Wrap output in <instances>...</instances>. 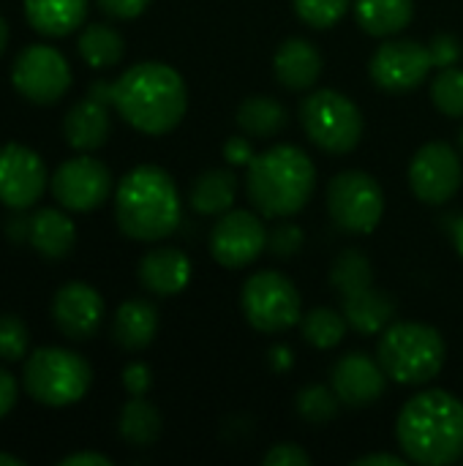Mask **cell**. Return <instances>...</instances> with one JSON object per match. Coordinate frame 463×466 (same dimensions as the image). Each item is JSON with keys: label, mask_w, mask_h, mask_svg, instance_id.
Here are the masks:
<instances>
[{"label": "cell", "mask_w": 463, "mask_h": 466, "mask_svg": "<svg viewBox=\"0 0 463 466\" xmlns=\"http://www.w3.org/2000/svg\"><path fill=\"white\" fill-rule=\"evenodd\" d=\"M240 306L248 325L259 333H284L303 319V298L278 270H259L248 276L240 292Z\"/></svg>", "instance_id": "8"}, {"label": "cell", "mask_w": 463, "mask_h": 466, "mask_svg": "<svg viewBox=\"0 0 463 466\" xmlns=\"http://www.w3.org/2000/svg\"><path fill=\"white\" fill-rule=\"evenodd\" d=\"M11 85L16 87L22 98L49 106V104H57L68 93L71 66L55 46L30 44L14 57Z\"/></svg>", "instance_id": "10"}, {"label": "cell", "mask_w": 463, "mask_h": 466, "mask_svg": "<svg viewBox=\"0 0 463 466\" xmlns=\"http://www.w3.org/2000/svg\"><path fill=\"white\" fill-rule=\"evenodd\" d=\"M371 79L388 93H407L426 82L431 74L434 57L428 44L412 38H390L371 57Z\"/></svg>", "instance_id": "13"}, {"label": "cell", "mask_w": 463, "mask_h": 466, "mask_svg": "<svg viewBox=\"0 0 463 466\" xmlns=\"http://www.w3.org/2000/svg\"><path fill=\"white\" fill-rule=\"evenodd\" d=\"M76 243L74 221L57 208H41L30 216V246L46 259H63Z\"/></svg>", "instance_id": "23"}, {"label": "cell", "mask_w": 463, "mask_h": 466, "mask_svg": "<svg viewBox=\"0 0 463 466\" xmlns=\"http://www.w3.org/2000/svg\"><path fill=\"white\" fill-rule=\"evenodd\" d=\"M445 355L448 347L442 333L423 322H393L377 347V360L385 374L401 385H426L437 380Z\"/></svg>", "instance_id": "5"}, {"label": "cell", "mask_w": 463, "mask_h": 466, "mask_svg": "<svg viewBox=\"0 0 463 466\" xmlns=\"http://www.w3.org/2000/svg\"><path fill=\"white\" fill-rule=\"evenodd\" d=\"M409 464V459L404 456H396V453H371V456H363V459H357L355 466H407Z\"/></svg>", "instance_id": "44"}, {"label": "cell", "mask_w": 463, "mask_h": 466, "mask_svg": "<svg viewBox=\"0 0 463 466\" xmlns=\"http://www.w3.org/2000/svg\"><path fill=\"white\" fill-rule=\"evenodd\" d=\"M330 279H333V287L341 295H355L360 289H368V287H374L371 259L363 251H357V248H347V251H341L336 257Z\"/></svg>", "instance_id": "31"}, {"label": "cell", "mask_w": 463, "mask_h": 466, "mask_svg": "<svg viewBox=\"0 0 463 466\" xmlns=\"http://www.w3.org/2000/svg\"><path fill=\"white\" fill-rule=\"evenodd\" d=\"M16 407V380L0 369V418H5Z\"/></svg>", "instance_id": "42"}, {"label": "cell", "mask_w": 463, "mask_h": 466, "mask_svg": "<svg viewBox=\"0 0 463 466\" xmlns=\"http://www.w3.org/2000/svg\"><path fill=\"white\" fill-rule=\"evenodd\" d=\"M463 183L461 156L448 142L423 145L409 164V188L426 205L450 202Z\"/></svg>", "instance_id": "12"}, {"label": "cell", "mask_w": 463, "mask_h": 466, "mask_svg": "<svg viewBox=\"0 0 463 466\" xmlns=\"http://www.w3.org/2000/svg\"><path fill=\"white\" fill-rule=\"evenodd\" d=\"M30 350V333L25 322L14 314H0V360L16 363L27 358Z\"/></svg>", "instance_id": "35"}, {"label": "cell", "mask_w": 463, "mask_h": 466, "mask_svg": "<svg viewBox=\"0 0 463 466\" xmlns=\"http://www.w3.org/2000/svg\"><path fill=\"white\" fill-rule=\"evenodd\" d=\"M404 456L423 466H450L463 459V401L448 390L412 396L396 423Z\"/></svg>", "instance_id": "2"}, {"label": "cell", "mask_w": 463, "mask_h": 466, "mask_svg": "<svg viewBox=\"0 0 463 466\" xmlns=\"http://www.w3.org/2000/svg\"><path fill=\"white\" fill-rule=\"evenodd\" d=\"M431 101L445 117H463V71L456 66L439 68L431 82Z\"/></svg>", "instance_id": "33"}, {"label": "cell", "mask_w": 463, "mask_h": 466, "mask_svg": "<svg viewBox=\"0 0 463 466\" xmlns=\"http://www.w3.org/2000/svg\"><path fill=\"white\" fill-rule=\"evenodd\" d=\"M147 5L150 0H98V8L115 19H136L139 14H145Z\"/></svg>", "instance_id": "40"}, {"label": "cell", "mask_w": 463, "mask_h": 466, "mask_svg": "<svg viewBox=\"0 0 463 466\" xmlns=\"http://www.w3.org/2000/svg\"><path fill=\"white\" fill-rule=\"evenodd\" d=\"M115 218L126 238L156 243L180 224V194L172 175L161 167H134L115 191Z\"/></svg>", "instance_id": "3"}, {"label": "cell", "mask_w": 463, "mask_h": 466, "mask_svg": "<svg viewBox=\"0 0 463 466\" xmlns=\"http://www.w3.org/2000/svg\"><path fill=\"white\" fill-rule=\"evenodd\" d=\"M76 49H79L82 60L90 68H112V66H117L123 60L126 41H123V35L112 25L96 22V25H87L79 33Z\"/></svg>", "instance_id": "28"}, {"label": "cell", "mask_w": 463, "mask_h": 466, "mask_svg": "<svg viewBox=\"0 0 463 466\" xmlns=\"http://www.w3.org/2000/svg\"><path fill=\"white\" fill-rule=\"evenodd\" d=\"M344 317L349 328L360 336L385 333L396 319V300L377 287L360 289L355 295H344Z\"/></svg>", "instance_id": "21"}, {"label": "cell", "mask_w": 463, "mask_h": 466, "mask_svg": "<svg viewBox=\"0 0 463 466\" xmlns=\"http://www.w3.org/2000/svg\"><path fill=\"white\" fill-rule=\"evenodd\" d=\"M46 191V167L41 156L19 142L0 147V202L11 210H27Z\"/></svg>", "instance_id": "15"}, {"label": "cell", "mask_w": 463, "mask_h": 466, "mask_svg": "<svg viewBox=\"0 0 463 466\" xmlns=\"http://www.w3.org/2000/svg\"><path fill=\"white\" fill-rule=\"evenodd\" d=\"M461 150H463V128H461Z\"/></svg>", "instance_id": "50"}, {"label": "cell", "mask_w": 463, "mask_h": 466, "mask_svg": "<svg viewBox=\"0 0 463 466\" xmlns=\"http://www.w3.org/2000/svg\"><path fill=\"white\" fill-rule=\"evenodd\" d=\"M60 466H112V459H106L101 453H74V456L63 459Z\"/></svg>", "instance_id": "45"}, {"label": "cell", "mask_w": 463, "mask_h": 466, "mask_svg": "<svg viewBox=\"0 0 463 466\" xmlns=\"http://www.w3.org/2000/svg\"><path fill=\"white\" fill-rule=\"evenodd\" d=\"M139 281L147 292L158 298L180 295L191 281V259L175 246L153 248L139 262Z\"/></svg>", "instance_id": "18"}, {"label": "cell", "mask_w": 463, "mask_h": 466, "mask_svg": "<svg viewBox=\"0 0 463 466\" xmlns=\"http://www.w3.org/2000/svg\"><path fill=\"white\" fill-rule=\"evenodd\" d=\"M120 437L134 448H147L161 437V412L145 401V396H131L120 412Z\"/></svg>", "instance_id": "29"}, {"label": "cell", "mask_w": 463, "mask_h": 466, "mask_svg": "<svg viewBox=\"0 0 463 466\" xmlns=\"http://www.w3.org/2000/svg\"><path fill=\"white\" fill-rule=\"evenodd\" d=\"M90 96L115 106L128 126L150 137L175 131L188 109L183 76L156 60L131 66L115 82H93Z\"/></svg>", "instance_id": "1"}, {"label": "cell", "mask_w": 463, "mask_h": 466, "mask_svg": "<svg viewBox=\"0 0 463 466\" xmlns=\"http://www.w3.org/2000/svg\"><path fill=\"white\" fill-rule=\"evenodd\" d=\"M317 186L314 161L295 145H276L248 164V199L267 218H289L300 213Z\"/></svg>", "instance_id": "4"}, {"label": "cell", "mask_w": 463, "mask_h": 466, "mask_svg": "<svg viewBox=\"0 0 463 466\" xmlns=\"http://www.w3.org/2000/svg\"><path fill=\"white\" fill-rule=\"evenodd\" d=\"M254 147H251V142L248 139H243V137H229L226 139V145H224V158L232 164V167H248L251 161H254Z\"/></svg>", "instance_id": "41"}, {"label": "cell", "mask_w": 463, "mask_h": 466, "mask_svg": "<svg viewBox=\"0 0 463 466\" xmlns=\"http://www.w3.org/2000/svg\"><path fill=\"white\" fill-rule=\"evenodd\" d=\"M453 243H456V251L463 257V216L453 224Z\"/></svg>", "instance_id": "47"}, {"label": "cell", "mask_w": 463, "mask_h": 466, "mask_svg": "<svg viewBox=\"0 0 463 466\" xmlns=\"http://www.w3.org/2000/svg\"><path fill=\"white\" fill-rule=\"evenodd\" d=\"M388 374L379 360L366 352H347L336 360L330 371V388L341 399V404L352 410H366L377 404L388 390Z\"/></svg>", "instance_id": "16"}, {"label": "cell", "mask_w": 463, "mask_h": 466, "mask_svg": "<svg viewBox=\"0 0 463 466\" xmlns=\"http://www.w3.org/2000/svg\"><path fill=\"white\" fill-rule=\"evenodd\" d=\"M104 319L101 295L82 281L63 284L52 298V322L71 341H87L98 333Z\"/></svg>", "instance_id": "17"}, {"label": "cell", "mask_w": 463, "mask_h": 466, "mask_svg": "<svg viewBox=\"0 0 463 466\" xmlns=\"http://www.w3.org/2000/svg\"><path fill=\"white\" fill-rule=\"evenodd\" d=\"M267 246L265 224L251 210H226L210 232V254L218 265L237 270L259 259Z\"/></svg>", "instance_id": "14"}, {"label": "cell", "mask_w": 463, "mask_h": 466, "mask_svg": "<svg viewBox=\"0 0 463 466\" xmlns=\"http://www.w3.org/2000/svg\"><path fill=\"white\" fill-rule=\"evenodd\" d=\"M153 385V374L145 363H128L123 371V388L128 396H145Z\"/></svg>", "instance_id": "39"}, {"label": "cell", "mask_w": 463, "mask_h": 466, "mask_svg": "<svg viewBox=\"0 0 463 466\" xmlns=\"http://www.w3.org/2000/svg\"><path fill=\"white\" fill-rule=\"evenodd\" d=\"M5 46H8V22L0 16V55L5 52Z\"/></svg>", "instance_id": "48"}, {"label": "cell", "mask_w": 463, "mask_h": 466, "mask_svg": "<svg viewBox=\"0 0 463 466\" xmlns=\"http://www.w3.org/2000/svg\"><path fill=\"white\" fill-rule=\"evenodd\" d=\"M300 123L308 139L325 153H352L363 139V112L341 90H317L300 104Z\"/></svg>", "instance_id": "7"}, {"label": "cell", "mask_w": 463, "mask_h": 466, "mask_svg": "<svg viewBox=\"0 0 463 466\" xmlns=\"http://www.w3.org/2000/svg\"><path fill=\"white\" fill-rule=\"evenodd\" d=\"M297 415L311 423V426H325L330 423L338 410H341V399L336 396L333 388H325V385H308L297 393Z\"/></svg>", "instance_id": "32"}, {"label": "cell", "mask_w": 463, "mask_h": 466, "mask_svg": "<svg viewBox=\"0 0 463 466\" xmlns=\"http://www.w3.org/2000/svg\"><path fill=\"white\" fill-rule=\"evenodd\" d=\"M109 131H112V120H109V104L87 96L82 101H76L65 120H63V134H65V142L74 147V150H82V153H90V150H98L106 145L109 139Z\"/></svg>", "instance_id": "19"}, {"label": "cell", "mask_w": 463, "mask_h": 466, "mask_svg": "<svg viewBox=\"0 0 463 466\" xmlns=\"http://www.w3.org/2000/svg\"><path fill=\"white\" fill-rule=\"evenodd\" d=\"M158 333V311L147 300H126L112 322V339L128 352L147 350Z\"/></svg>", "instance_id": "24"}, {"label": "cell", "mask_w": 463, "mask_h": 466, "mask_svg": "<svg viewBox=\"0 0 463 466\" xmlns=\"http://www.w3.org/2000/svg\"><path fill=\"white\" fill-rule=\"evenodd\" d=\"M0 466H25V461L11 453H0Z\"/></svg>", "instance_id": "49"}, {"label": "cell", "mask_w": 463, "mask_h": 466, "mask_svg": "<svg viewBox=\"0 0 463 466\" xmlns=\"http://www.w3.org/2000/svg\"><path fill=\"white\" fill-rule=\"evenodd\" d=\"M237 199V175L232 169H207L191 186V208L202 216H224Z\"/></svg>", "instance_id": "25"}, {"label": "cell", "mask_w": 463, "mask_h": 466, "mask_svg": "<svg viewBox=\"0 0 463 466\" xmlns=\"http://www.w3.org/2000/svg\"><path fill=\"white\" fill-rule=\"evenodd\" d=\"M25 390L44 407H71L85 399L93 382V371L85 358L60 347H41L25 360Z\"/></svg>", "instance_id": "6"}, {"label": "cell", "mask_w": 463, "mask_h": 466, "mask_svg": "<svg viewBox=\"0 0 463 466\" xmlns=\"http://www.w3.org/2000/svg\"><path fill=\"white\" fill-rule=\"evenodd\" d=\"M270 366H273V371H289L292 369V350L287 347V344H276L273 350H270Z\"/></svg>", "instance_id": "46"}, {"label": "cell", "mask_w": 463, "mask_h": 466, "mask_svg": "<svg viewBox=\"0 0 463 466\" xmlns=\"http://www.w3.org/2000/svg\"><path fill=\"white\" fill-rule=\"evenodd\" d=\"M349 3L352 0H292L297 16L314 30H327L338 25L347 16Z\"/></svg>", "instance_id": "34"}, {"label": "cell", "mask_w": 463, "mask_h": 466, "mask_svg": "<svg viewBox=\"0 0 463 466\" xmlns=\"http://www.w3.org/2000/svg\"><path fill=\"white\" fill-rule=\"evenodd\" d=\"M287 106L270 96H248L237 106V126L248 137H276L287 128Z\"/></svg>", "instance_id": "27"}, {"label": "cell", "mask_w": 463, "mask_h": 466, "mask_svg": "<svg viewBox=\"0 0 463 466\" xmlns=\"http://www.w3.org/2000/svg\"><path fill=\"white\" fill-rule=\"evenodd\" d=\"M25 16L35 33L63 38L85 22L87 0H25Z\"/></svg>", "instance_id": "22"}, {"label": "cell", "mask_w": 463, "mask_h": 466, "mask_svg": "<svg viewBox=\"0 0 463 466\" xmlns=\"http://www.w3.org/2000/svg\"><path fill=\"white\" fill-rule=\"evenodd\" d=\"M303 243H306V235L297 224H278L273 232H267V248L281 259L300 254Z\"/></svg>", "instance_id": "36"}, {"label": "cell", "mask_w": 463, "mask_h": 466, "mask_svg": "<svg viewBox=\"0 0 463 466\" xmlns=\"http://www.w3.org/2000/svg\"><path fill=\"white\" fill-rule=\"evenodd\" d=\"M5 235L14 243H30V218L27 216H14L5 224Z\"/></svg>", "instance_id": "43"}, {"label": "cell", "mask_w": 463, "mask_h": 466, "mask_svg": "<svg viewBox=\"0 0 463 466\" xmlns=\"http://www.w3.org/2000/svg\"><path fill=\"white\" fill-rule=\"evenodd\" d=\"M327 210L333 224L349 235L374 232L385 213V194L379 180L360 169L338 172L327 188Z\"/></svg>", "instance_id": "9"}, {"label": "cell", "mask_w": 463, "mask_h": 466, "mask_svg": "<svg viewBox=\"0 0 463 466\" xmlns=\"http://www.w3.org/2000/svg\"><path fill=\"white\" fill-rule=\"evenodd\" d=\"M355 16H357V25L368 35L385 38L409 27L415 16V3L412 0H355Z\"/></svg>", "instance_id": "26"}, {"label": "cell", "mask_w": 463, "mask_h": 466, "mask_svg": "<svg viewBox=\"0 0 463 466\" xmlns=\"http://www.w3.org/2000/svg\"><path fill=\"white\" fill-rule=\"evenodd\" d=\"M262 464H267V466H308L311 464V456H308V453H306L300 445H295V442H281V445H273V448L265 453Z\"/></svg>", "instance_id": "38"}, {"label": "cell", "mask_w": 463, "mask_h": 466, "mask_svg": "<svg viewBox=\"0 0 463 466\" xmlns=\"http://www.w3.org/2000/svg\"><path fill=\"white\" fill-rule=\"evenodd\" d=\"M349 330V322L344 317V311H333L327 306H319V309H311L308 314H303L300 319V333L303 339L317 347V350H333L344 341Z\"/></svg>", "instance_id": "30"}, {"label": "cell", "mask_w": 463, "mask_h": 466, "mask_svg": "<svg viewBox=\"0 0 463 466\" xmlns=\"http://www.w3.org/2000/svg\"><path fill=\"white\" fill-rule=\"evenodd\" d=\"M322 55L306 38H287L273 57V71L278 85L287 90H308L322 76Z\"/></svg>", "instance_id": "20"}, {"label": "cell", "mask_w": 463, "mask_h": 466, "mask_svg": "<svg viewBox=\"0 0 463 466\" xmlns=\"http://www.w3.org/2000/svg\"><path fill=\"white\" fill-rule=\"evenodd\" d=\"M49 188L57 205H63L65 210L90 213L101 208L106 197L112 194V172L98 158L76 156V158L63 161L55 169Z\"/></svg>", "instance_id": "11"}, {"label": "cell", "mask_w": 463, "mask_h": 466, "mask_svg": "<svg viewBox=\"0 0 463 466\" xmlns=\"http://www.w3.org/2000/svg\"><path fill=\"white\" fill-rule=\"evenodd\" d=\"M428 49H431V57H434L437 68H448V66H456L461 60V41L456 35H450V33L434 35Z\"/></svg>", "instance_id": "37"}]
</instances>
